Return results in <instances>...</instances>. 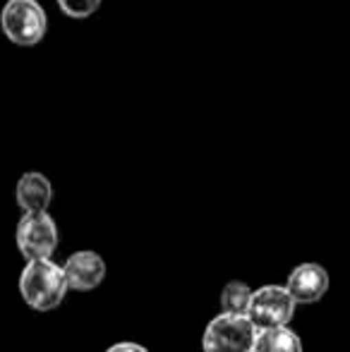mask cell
<instances>
[{"label": "cell", "mask_w": 350, "mask_h": 352, "mask_svg": "<svg viewBox=\"0 0 350 352\" xmlns=\"http://www.w3.org/2000/svg\"><path fill=\"white\" fill-rule=\"evenodd\" d=\"M252 352H303V340L288 326L259 331Z\"/></svg>", "instance_id": "cell-9"}, {"label": "cell", "mask_w": 350, "mask_h": 352, "mask_svg": "<svg viewBox=\"0 0 350 352\" xmlns=\"http://www.w3.org/2000/svg\"><path fill=\"white\" fill-rule=\"evenodd\" d=\"M285 287H288L295 305H314V302H319L324 295H327L329 274L322 264L307 261V264H300L290 271Z\"/></svg>", "instance_id": "cell-7"}, {"label": "cell", "mask_w": 350, "mask_h": 352, "mask_svg": "<svg viewBox=\"0 0 350 352\" xmlns=\"http://www.w3.org/2000/svg\"><path fill=\"white\" fill-rule=\"evenodd\" d=\"M106 352H149V350H146L144 345H140V343H132V340H122V343L111 345Z\"/></svg>", "instance_id": "cell-12"}, {"label": "cell", "mask_w": 350, "mask_h": 352, "mask_svg": "<svg viewBox=\"0 0 350 352\" xmlns=\"http://www.w3.org/2000/svg\"><path fill=\"white\" fill-rule=\"evenodd\" d=\"M65 278L70 290L89 292L94 287H98L106 278V261L101 259V254L94 250H80L75 254H70L63 264Z\"/></svg>", "instance_id": "cell-6"}, {"label": "cell", "mask_w": 350, "mask_h": 352, "mask_svg": "<svg viewBox=\"0 0 350 352\" xmlns=\"http://www.w3.org/2000/svg\"><path fill=\"white\" fill-rule=\"evenodd\" d=\"M67 290V278L63 264H56L53 259L27 261L24 271L19 274V292L27 307L34 311H53L63 305Z\"/></svg>", "instance_id": "cell-1"}, {"label": "cell", "mask_w": 350, "mask_h": 352, "mask_svg": "<svg viewBox=\"0 0 350 352\" xmlns=\"http://www.w3.org/2000/svg\"><path fill=\"white\" fill-rule=\"evenodd\" d=\"M295 314V300L290 297L285 285H262L252 292L248 319L259 331L283 329L290 324Z\"/></svg>", "instance_id": "cell-5"}, {"label": "cell", "mask_w": 350, "mask_h": 352, "mask_svg": "<svg viewBox=\"0 0 350 352\" xmlns=\"http://www.w3.org/2000/svg\"><path fill=\"white\" fill-rule=\"evenodd\" d=\"M14 201L24 213H46L53 201V185L43 173L29 170L17 180Z\"/></svg>", "instance_id": "cell-8"}, {"label": "cell", "mask_w": 350, "mask_h": 352, "mask_svg": "<svg viewBox=\"0 0 350 352\" xmlns=\"http://www.w3.org/2000/svg\"><path fill=\"white\" fill-rule=\"evenodd\" d=\"M17 250L27 261L51 259L58 250V226L51 213H24L14 230Z\"/></svg>", "instance_id": "cell-4"}, {"label": "cell", "mask_w": 350, "mask_h": 352, "mask_svg": "<svg viewBox=\"0 0 350 352\" xmlns=\"http://www.w3.org/2000/svg\"><path fill=\"white\" fill-rule=\"evenodd\" d=\"M0 27L8 41L17 46H36L48 29L46 10L39 0H8L0 12Z\"/></svg>", "instance_id": "cell-2"}, {"label": "cell", "mask_w": 350, "mask_h": 352, "mask_svg": "<svg viewBox=\"0 0 350 352\" xmlns=\"http://www.w3.org/2000/svg\"><path fill=\"white\" fill-rule=\"evenodd\" d=\"M103 0H58V8L70 19H87L101 8Z\"/></svg>", "instance_id": "cell-11"}, {"label": "cell", "mask_w": 350, "mask_h": 352, "mask_svg": "<svg viewBox=\"0 0 350 352\" xmlns=\"http://www.w3.org/2000/svg\"><path fill=\"white\" fill-rule=\"evenodd\" d=\"M257 329L248 316L219 314L206 324L201 336L204 352H252Z\"/></svg>", "instance_id": "cell-3"}, {"label": "cell", "mask_w": 350, "mask_h": 352, "mask_svg": "<svg viewBox=\"0 0 350 352\" xmlns=\"http://www.w3.org/2000/svg\"><path fill=\"white\" fill-rule=\"evenodd\" d=\"M252 287L243 280H230L221 290V314L248 316L250 302H252Z\"/></svg>", "instance_id": "cell-10"}]
</instances>
